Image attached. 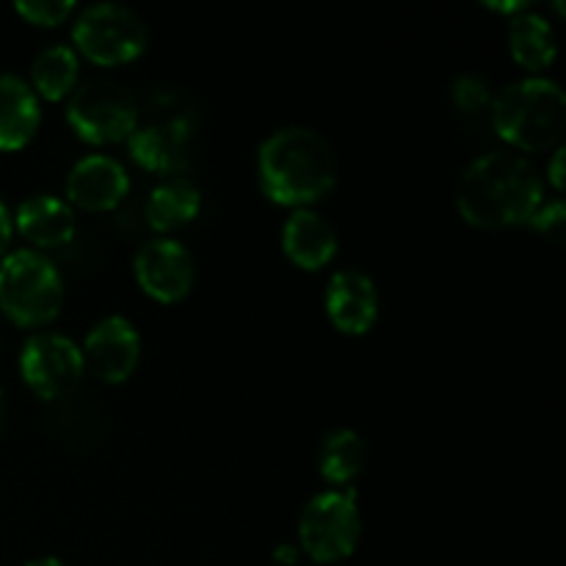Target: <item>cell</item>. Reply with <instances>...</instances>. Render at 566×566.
I'll use <instances>...</instances> for the list:
<instances>
[{
  "mask_svg": "<svg viewBox=\"0 0 566 566\" xmlns=\"http://www.w3.org/2000/svg\"><path fill=\"white\" fill-rule=\"evenodd\" d=\"M136 97L116 81H92L70 94L66 122L88 144L127 142L138 125Z\"/></svg>",
  "mask_w": 566,
  "mask_h": 566,
  "instance_id": "ba28073f",
  "label": "cell"
},
{
  "mask_svg": "<svg viewBox=\"0 0 566 566\" xmlns=\"http://www.w3.org/2000/svg\"><path fill=\"white\" fill-rule=\"evenodd\" d=\"M42 108L25 77L0 72V153L22 149L39 130Z\"/></svg>",
  "mask_w": 566,
  "mask_h": 566,
  "instance_id": "2e32d148",
  "label": "cell"
},
{
  "mask_svg": "<svg viewBox=\"0 0 566 566\" xmlns=\"http://www.w3.org/2000/svg\"><path fill=\"white\" fill-rule=\"evenodd\" d=\"M324 307L343 335H365L379 318V291L365 271L340 269L326 285Z\"/></svg>",
  "mask_w": 566,
  "mask_h": 566,
  "instance_id": "4fadbf2b",
  "label": "cell"
},
{
  "mask_svg": "<svg viewBox=\"0 0 566 566\" xmlns=\"http://www.w3.org/2000/svg\"><path fill=\"white\" fill-rule=\"evenodd\" d=\"M81 61L70 44H50L33 59L31 64V88L36 97L61 99L75 92Z\"/></svg>",
  "mask_w": 566,
  "mask_h": 566,
  "instance_id": "ffe728a7",
  "label": "cell"
},
{
  "mask_svg": "<svg viewBox=\"0 0 566 566\" xmlns=\"http://www.w3.org/2000/svg\"><path fill=\"white\" fill-rule=\"evenodd\" d=\"M20 374L44 401H59L81 385L83 354L75 340L59 332H36L20 352Z\"/></svg>",
  "mask_w": 566,
  "mask_h": 566,
  "instance_id": "9c48e42d",
  "label": "cell"
},
{
  "mask_svg": "<svg viewBox=\"0 0 566 566\" xmlns=\"http://www.w3.org/2000/svg\"><path fill=\"white\" fill-rule=\"evenodd\" d=\"M453 103H457V108L464 111V114H479V111L490 108L492 105L490 81L481 75H473V72L459 75L457 81H453Z\"/></svg>",
  "mask_w": 566,
  "mask_h": 566,
  "instance_id": "44dd1931",
  "label": "cell"
},
{
  "mask_svg": "<svg viewBox=\"0 0 566 566\" xmlns=\"http://www.w3.org/2000/svg\"><path fill=\"white\" fill-rule=\"evenodd\" d=\"M75 53L86 55L99 66L130 64L147 50L149 31L142 17L125 3H94L77 14Z\"/></svg>",
  "mask_w": 566,
  "mask_h": 566,
  "instance_id": "52a82bcc",
  "label": "cell"
},
{
  "mask_svg": "<svg viewBox=\"0 0 566 566\" xmlns=\"http://www.w3.org/2000/svg\"><path fill=\"white\" fill-rule=\"evenodd\" d=\"M536 232L553 238V241H562L564 227H566V208L562 199H545V202L536 208V213L528 221Z\"/></svg>",
  "mask_w": 566,
  "mask_h": 566,
  "instance_id": "603a6c76",
  "label": "cell"
},
{
  "mask_svg": "<svg viewBox=\"0 0 566 566\" xmlns=\"http://www.w3.org/2000/svg\"><path fill=\"white\" fill-rule=\"evenodd\" d=\"M11 232H14V221H11L9 208H6L3 199H0V258H3V252L9 249Z\"/></svg>",
  "mask_w": 566,
  "mask_h": 566,
  "instance_id": "d4e9b609",
  "label": "cell"
},
{
  "mask_svg": "<svg viewBox=\"0 0 566 566\" xmlns=\"http://www.w3.org/2000/svg\"><path fill=\"white\" fill-rule=\"evenodd\" d=\"M25 566H66V564L59 562V558H53V556H44V558H33V562H28Z\"/></svg>",
  "mask_w": 566,
  "mask_h": 566,
  "instance_id": "83f0119b",
  "label": "cell"
},
{
  "mask_svg": "<svg viewBox=\"0 0 566 566\" xmlns=\"http://www.w3.org/2000/svg\"><path fill=\"white\" fill-rule=\"evenodd\" d=\"M509 48L520 66L528 72H542L556 61L558 39L547 17L525 9L509 22Z\"/></svg>",
  "mask_w": 566,
  "mask_h": 566,
  "instance_id": "ac0fdd59",
  "label": "cell"
},
{
  "mask_svg": "<svg viewBox=\"0 0 566 566\" xmlns=\"http://www.w3.org/2000/svg\"><path fill=\"white\" fill-rule=\"evenodd\" d=\"M133 274L142 291L160 304H175L191 293L193 258L175 238H149L136 249Z\"/></svg>",
  "mask_w": 566,
  "mask_h": 566,
  "instance_id": "30bf717a",
  "label": "cell"
},
{
  "mask_svg": "<svg viewBox=\"0 0 566 566\" xmlns=\"http://www.w3.org/2000/svg\"><path fill=\"white\" fill-rule=\"evenodd\" d=\"M64 304V276L36 249H17L0 260V310L25 329L48 326Z\"/></svg>",
  "mask_w": 566,
  "mask_h": 566,
  "instance_id": "5b68a950",
  "label": "cell"
},
{
  "mask_svg": "<svg viewBox=\"0 0 566 566\" xmlns=\"http://www.w3.org/2000/svg\"><path fill=\"white\" fill-rule=\"evenodd\" d=\"M486 6H490V9H495V11H506V14H520V11L531 9L525 0H514V3H486Z\"/></svg>",
  "mask_w": 566,
  "mask_h": 566,
  "instance_id": "4316f807",
  "label": "cell"
},
{
  "mask_svg": "<svg viewBox=\"0 0 566 566\" xmlns=\"http://www.w3.org/2000/svg\"><path fill=\"white\" fill-rule=\"evenodd\" d=\"M202 210V191L191 177H164L147 197V224L155 232H171L191 224Z\"/></svg>",
  "mask_w": 566,
  "mask_h": 566,
  "instance_id": "e0dca14e",
  "label": "cell"
},
{
  "mask_svg": "<svg viewBox=\"0 0 566 566\" xmlns=\"http://www.w3.org/2000/svg\"><path fill=\"white\" fill-rule=\"evenodd\" d=\"M17 14L25 17L33 25H61L70 14H75V3L72 0H20L14 6Z\"/></svg>",
  "mask_w": 566,
  "mask_h": 566,
  "instance_id": "7402d4cb",
  "label": "cell"
},
{
  "mask_svg": "<svg viewBox=\"0 0 566 566\" xmlns=\"http://www.w3.org/2000/svg\"><path fill=\"white\" fill-rule=\"evenodd\" d=\"M492 127L497 136L523 153H542L562 138L566 97L556 81L528 75L492 97Z\"/></svg>",
  "mask_w": 566,
  "mask_h": 566,
  "instance_id": "3957f363",
  "label": "cell"
},
{
  "mask_svg": "<svg viewBox=\"0 0 566 566\" xmlns=\"http://www.w3.org/2000/svg\"><path fill=\"white\" fill-rule=\"evenodd\" d=\"M282 249L298 269L318 271L335 260L337 230L318 210L298 208L287 216L282 227Z\"/></svg>",
  "mask_w": 566,
  "mask_h": 566,
  "instance_id": "9a60e30c",
  "label": "cell"
},
{
  "mask_svg": "<svg viewBox=\"0 0 566 566\" xmlns=\"http://www.w3.org/2000/svg\"><path fill=\"white\" fill-rule=\"evenodd\" d=\"M368 448L354 429H335L321 440L318 470L329 484H352L365 468Z\"/></svg>",
  "mask_w": 566,
  "mask_h": 566,
  "instance_id": "d6986e66",
  "label": "cell"
},
{
  "mask_svg": "<svg viewBox=\"0 0 566 566\" xmlns=\"http://www.w3.org/2000/svg\"><path fill=\"white\" fill-rule=\"evenodd\" d=\"M6 429V392L3 387H0V434H3Z\"/></svg>",
  "mask_w": 566,
  "mask_h": 566,
  "instance_id": "f1b7e54d",
  "label": "cell"
},
{
  "mask_svg": "<svg viewBox=\"0 0 566 566\" xmlns=\"http://www.w3.org/2000/svg\"><path fill=\"white\" fill-rule=\"evenodd\" d=\"M11 221H14L17 232L36 247V252L66 247L77 230L72 205L53 193H33V197L22 199Z\"/></svg>",
  "mask_w": 566,
  "mask_h": 566,
  "instance_id": "5bb4252c",
  "label": "cell"
},
{
  "mask_svg": "<svg viewBox=\"0 0 566 566\" xmlns=\"http://www.w3.org/2000/svg\"><path fill=\"white\" fill-rule=\"evenodd\" d=\"M363 539V517L354 490L321 492L298 520V551L318 564H337L352 556Z\"/></svg>",
  "mask_w": 566,
  "mask_h": 566,
  "instance_id": "8992f818",
  "label": "cell"
},
{
  "mask_svg": "<svg viewBox=\"0 0 566 566\" xmlns=\"http://www.w3.org/2000/svg\"><path fill=\"white\" fill-rule=\"evenodd\" d=\"M147 108V119L138 116L136 130L127 136V153L153 175H180L191 164L197 111L177 92L153 94Z\"/></svg>",
  "mask_w": 566,
  "mask_h": 566,
  "instance_id": "277c9868",
  "label": "cell"
},
{
  "mask_svg": "<svg viewBox=\"0 0 566 566\" xmlns=\"http://www.w3.org/2000/svg\"><path fill=\"white\" fill-rule=\"evenodd\" d=\"M545 202L539 171L514 149H492L464 169L457 188L462 219L479 230H512L528 224Z\"/></svg>",
  "mask_w": 566,
  "mask_h": 566,
  "instance_id": "6da1fadb",
  "label": "cell"
},
{
  "mask_svg": "<svg viewBox=\"0 0 566 566\" xmlns=\"http://www.w3.org/2000/svg\"><path fill=\"white\" fill-rule=\"evenodd\" d=\"M298 553H302V551H298L296 545H280L274 551V562L282 564V566H293L298 562Z\"/></svg>",
  "mask_w": 566,
  "mask_h": 566,
  "instance_id": "484cf974",
  "label": "cell"
},
{
  "mask_svg": "<svg viewBox=\"0 0 566 566\" xmlns=\"http://www.w3.org/2000/svg\"><path fill=\"white\" fill-rule=\"evenodd\" d=\"M335 149L313 127H280L260 144L258 182L274 205L310 208L335 188Z\"/></svg>",
  "mask_w": 566,
  "mask_h": 566,
  "instance_id": "7a4b0ae2",
  "label": "cell"
},
{
  "mask_svg": "<svg viewBox=\"0 0 566 566\" xmlns=\"http://www.w3.org/2000/svg\"><path fill=\"white\" fill-rule=\"evenodd\" d=\"M83 368L105 385H122L142 363V337L122 315H108L88 329L83 340Z\"/></svg>",
  "mask_w": 566,
  "mask_h": 566,
  "instance_id": "8fae6325",
  "label": "cell"
},
{
  "mask_svg": "<svg viewBox=\"0 0 566 566\" xmlns=\"http://www.w3.org/2000/svg\"><path fill=\"white\" fill-rule=\"evenodd\" d=\"M564 158H566V149L558 147L556 153H553L551 166H547V177H551V182L556 191H562L564 188Z\"/></svg>",
  "mask_w": 566,
  "mask_h": 566,
  "instance_id": "cb8c5ba5",
  "label": "cell"
},
{
  "mask_svg": "<svg viewBox=\"0 0 566 566\" xmlns=\"http://www.w3.org/2000/svg\"><path fill=\"white\" fill-rule=\"evenodd\" d=\"M0 352H3V343H0Z\"/></svg>",
  "mask_w": 566,
  "mask_h": 566,
  "instance_id": "f546056e",
  "label": "cell"
},
{
  "mask_svg": "<svg viewBox=\"0 0 566 566\" xmlns=\"http://www.w3.org/2000/svg\"><path fill=\"white\" fill-rule=\"evenodd\" d=\"M127 191H130V175L125 164L111 155H86L66 175V199L88 213L119 208Z\"/></svg>",
  "mask_w": 566,
  "mask_h": 566,
  "instance_id": "7c38bea8",
  "label": "cell"
}]
</instances>
